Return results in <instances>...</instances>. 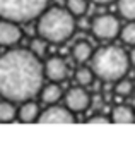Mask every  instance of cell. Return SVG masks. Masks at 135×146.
<instances>
[{
    "mask_svg": "<svg viewBox=\"0 0 135 146\" xmlns=\"http://www.w3.org/2000/svg\"><path fill=\"white\" fill-rule=\"evenodd\" d=\"M45 70L31 50H9L0 57V96L14 103L33 100L43 88Z\"/></svg>",
    "mask_w": 135,
    "mask_h": 146,
    "instance_id": "obj_1",
    "label": "cell"
},
{
    "mask_svg": "<svg viewBox=\"0 0 135 146\" xmlns=\"http://www.w3.org/2000/svg\"><path fill=\"white\" fill-rule=\"evenodd\" d=\"M75 16L62 7L45 9L38 17V35L48 43H63L75 31Z\"/></svg>",
    "mask_w": 135,
    "mask_h": 146,
    "instance_id": "obj_2",
    "label": "cell"
},
{
    "mask_svg": "<svg viewBox=\"0 0 135 146\" xmlns=\"http://www.w3.org/2000/svg\"><path fill=\"white\" fill-rule=\"evenodd\" d=\"M92 72L103 81H118L121 79L130 67L128 53L115 45H108L99 48L92 57Z\"/></svg>",
    "mask_w": 135,
    "mask_h": 146,
    "instance_id": "obj_3",
    "label": "cell"
},
{
    "mask_svg": "<svg viewBox=\"0 0 135 146\" xmlns=\"http://www.w3.org/2000/svg\"><path fill=\"white\" fill-rule=\"evenodd\" d=\"M50 0H0V17L14 23H29L38 19L48 7Z\"/></svg>",
    "mask_w": 135,
    "mask_h": 146,
    "instance_id": "obj_4",
    "label": "cell"
},
{
    "mask_svg": "<svg viewBox=\"0 0 135 146\" xmlns=\"http://www.w3.org/2000/svg\"><path fill=\"white\" fill-rule=\"evenodd\" d=\"M91 29H92V35L98 40L109 41V40H115L120 35L121 28H120L118 17H115L113 14H101V16L94 17V21L91 24Z\"/></svg>",
    "mask_w": 135,
    "mask_h": 146,
    "instance_id": "obj_5",
    "label": "cell"
},
{
    "mask_svg": "<svg viewBox=\"0 0 135 146\" xmlns=\"http://www.w3.org/2000/svg\"><path fill=\"white\" fill-rule=\"evenodd\" d=\"M38 122H41V124H74L75 117H74V112L70 108L60 107L55 103L39 113Z\"/></svg>",
    "mask_w": 135,
    "mask_h": 146,
    "instance_id": "obj_6",
    "label": "cell"
},
{
    "mask_svg": "<svg viewBox=\"0 0 135 146\" xmlns=\"http://www.w3.org/2000/svg\"><path fill=\"white\" fill-rule=\"evenodd\" d=\"M43 70H45V76L53 83H60V81L67 79V76H69V65L60 57H50L45 62Z\"/></svg>",
    "mask_w": 135,
    "mask_h": 146,
    "instance_id": "obj_7",
    "label": "cell"
},
{
    "mask_svg": "<svg viewBox=\"0 0 135 146\" xmlns=\"http://www.w3.org/2000/svg\"><path fill=\"white\" fill-rule=\"evenodd\" d=\"M91 103L89 93L84 90V86H77L67 91L65 95V107L70 108L72 112H84Z\"/></svg>",
    "mask_w": 135,
    "mask_h": 146,
    "instance_id": "obj_8",
    "label": "cell"
},
{
    "mask_svg": "<svg viewBox=\"0 0 135 146\" xmlns=\"http://www.w3.org/2000/svg\"><path fill=\"white\" fill-rule=\"evenodd\" d=\"M21 38H22V29L19 28V23H14L10 19H0V45L12 46L19 43Z\"/></svg>",
    "mask_w": 135,
    "mask_h": 146,
    "instance_id": "obj_9",
    "label": "cell"
},
{
    "mask_svg": "<svg viewBox=\"0 0 135 146\" xmlns=\"http://www.w3.org/2000/svg\"><path fill=\"white\" fill-rule=\"evenodd\" d=\"M39 113H41V112H39V107H38V103H34L33 100L22 102V105H21L19 110H17V117H19L21 122H34V120H38Z\"/></svg>",
    "mask_w": 135,
    "mask_h": 146,
    "instance_id": "obj_10",
    "label": "cell"
},
{
    "mask_svg": "<svg viewBox=\"0 0 135 146\" xmlns=\"http://www.w3.org/2000/svg\"><path fill=\"white\" fill-rule=\"evenodd\" d=\"M111 122L115 124H133L135 122V112L128 105H118L111 112Z\"/></svg>",
    "mask_w": 135,
    "mask_h": 146,
    "instance_id": "obj_11",
    "label": "cell"
},
{
    "mask_svg": "<svg viewBox=\"0 0 135 146\" xmlns=\"http://www.w3.org/2000/svg\"><path fill=\"white\" fill-rule=\"evenodd\" d=\"M39 93H41L43 103H46V105H55V103H58V102L62 100V95H63L62 88H60L56 83H53V81H51V84H46L45 88H41Z\"/></svg>",
    "mask_w": 135,
    "mask_h": 146,
    "instance_id": "obj_12",
    "label": "cell"
},
{
    "mask_svg": "<svg viewBox=\"0 0 135 146\" xmlns=\"http://www.w3.org/2000/svg\"><path fill=\"white\" fill-rule=\"evenodd\" d=\"M72 57H74L75 62L86 64V62H89L91 57H92V46H91L87 41L81 40V41H77V43L74 45V48H72Z\"/></svg>",
    "mask_w": 135,
    "mask_h": 146,
    "instance_id": "obj_13",
    "label": "cell"
},
{
    "mask_svg": "<svg viewBox=\"0 0 135 146\" xmlns=\"http://www.w3.org/2000/svg\"><path fill=\"white\" fill-rule=\"evenodd\" d=\"M17 117V108L14 105V102L10 100H4L0 102V122H12Z\"/></svg>",
    "mask_w": 135,
    "mask_h": 146,
    "instance_id": "obj_14",
    "label": "cell"
},
{
    "mask_svg": "<svg viewBox=\"0 0 135 146\" xmlns=\"http://www.w3.org/2000/svg\"><path fill=\"white\" fill-rule=\"evenodd\" d=\"M118 12L126 21H135V0H118Z\"/></svg>",
    "mask_w": 135,
    "mask_h": 146,
    "instance_id": "obj_15",
    "label": "cell"
},
{
    "mask_svg": "<svg viewBox=\"0 0 135 146\" xmlns=\"http://www.w3.org/2000/svg\"><path fill=\"white\" fill-rule=\"evenodd\" d=\"M67 11L72 16L82 17L87 12V0H67Z\"/></svg>",
    "mask_w": 135,
    "mask_h": 146,
    "instance_id": "obj_16",
    "label": "cell"
},
{
    "mask_svg": "<svg viewBox=\"0 0 135 146\" xmlns=\"http://www.w3.org/2000/svg\"><path fill=\"white\" fill-rule=\"evenodd\" d=\"M120 36H121L123 43L135 46V21H128V23L120 29Z\"/></svg>",
    "mask_w": 135,
    "mask_h": 146,
    "instance_id": "obj_17",
    "label": "cell"
},
{
    "mask_svg": "<svg viewBox=\"0 0 135 146\" xmlns=\"http://www.w3.org/2000/svg\"><path fill=\"white\" fill-rule=\"evenodd\" d=\"M92 79H94L92 69H87V67L77 69V72H75V81H77L79 86H89L92 83Z\"/></svg>",
    "mask_w": 135,
    "mask_h": 146,
    "instance_id": "obj_18",
    "label": "cell"
},
{
    "mask_svg": "<svg viewBox=\"0 0 135 146\" xmlns=\"http://www.w3.org/2000/svg\"><path fill=\"white\" fill-rule=\"evenodd\" d=\"M46 48H48V41L45 38H41V36L39 38H34L31 41V52L34 55H38V57H43L46 53Z\"/></svg>",
    "mask_w": 135,
    "mask_h": 146,
    "instance_id": "obj_19",
    "label": "cell"
},
{
    "mask_svg": "<svg viewBox=\"0 0 135 146\" xmlns=\"http://www.w3.org/2000/svg\"><path fill=\"white\" fill-rule=\"evenodd\" d=\"M133 91V84L126 79H118L116 81V86H115V93L120 95V96H128L130 93Z\"/></svg>",
    "mask_w": 135,
    "mask_h": 146,
    "instance_id": "obj_20",
    "label": "cell"
},
{
    "mask_svg": "<svg viewBox=\"0 0 135 146\" xmlns=\"http://www.w3.org/2000/svg\"><path fill=\"white\" fill-rule=\"evenodd\" d=\"M108 122H109V119L106 115H92L89 119V124H108Z\"/></svg>",
    "mask_w": 135,
    "mask_h": 146,
    "instance_id": "obj_21",
    "label": "cell"
},
{
    "mask_svg": "<svg viewBox=\"0 0 135 146\" xmlns=\"http://www.w3.org/2000/svg\"><path fill=\"white\" fill-rule=\"evenodd\" d=\"M94 4H98V5H108V4H111V2H115V0H92Z\"/></svg>",
    "mask_w": 135,
    "mask_h": 146,
    "instance_id": "obj_22",
    "label": "cell"
},
{
    "mask_svg": "<svg viewBox=\"0 0 135 146\" xmlns=\"http://www.w3.org/2000/svg\"><path fill=\"white\" fill-rule=\"evenodd\" d=\"M128 58H130V64L132 65H135V46L132 48V52L128 53Z\"/></svg>",
    "mask_w": 135,
    "mask_h": 146,
    "instance_id": "obj_23",
    "label": "cell"
}]
</instances>
